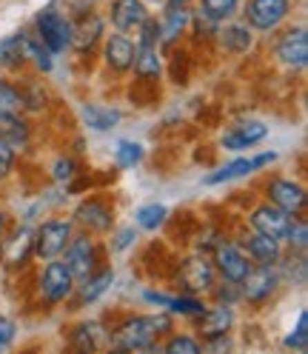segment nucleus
Here are the masks:
<instances>
[{"instance_id": "obj_9", "label": "nucleus", "mask_w": 308, "mask_h": 354, "mask_svg": "<svg viewBox=\"0 0 308 354\" xmlns=\"http://www.w3.org/2000/svg\"><path fill=\"white\" fill-rule=\"evenodd\" d=\"M211 263H214V272L220 280H231V283H243V277L251 272V260L249 254L243 252V246H240L237 240L231 237H220L217 240V246L211 249Z\"/></svg>"}, {"instance_id": "obj_23", "label": "nucleus", "mask_w": 308, "mask_h": 354, "mask_svg": "<svg viewBox=\"0 0 308 354\" xmlns=\"http://www.w3.org/2000/svg\"><path fill=\"white\" fill-rule=\"evenodd\" d=\"M157 20H160V52H169L183 40V35H189L191 6L163 9V17H157Z\"/></svg>"}, {"instance_id": "obj_44", "label": "nucleus", "mask_w": 308, "mask_h": 354, "mask_svg": "<svg viewBox=\"0 0 308 354\" xmlns=\"http://www.w3.org/2000/svg\"><path fill=\"white\" fill-rule=\"evenodd\" d=\"M15 169H17V151L9 143L0 140V183H6L15 174Z\"/></svg>"}, {"instance_id": "obj_8", "label": "nucleus", "mask_w": 308, "mask_h": 354, "mask_svg": "<svg viewBox=\"0 0 308 354\" xmlns=\"http://www.w3.org/2000/svg\"><path fill=\"white\" fill-rule=\"evenodd\" d=\"M72 217H46L37 229H32V243H35V260H55L63 254L66 243L75 234Z\"/></svg>"}, {"instance_id": "obj_4", "label": "nucleus", "mask_w": 308, "mask_h": 354, "mask_svg": "<svg viewBox=\"0 0 308 354\" xmlns=\"http://www.w3.org/2000/svg\"><path fill=\"white\" fill-rule=\"evenodd\" d=\"M72 223L77 232L108 237V232L117 226V206L108 194H86L72 212Z\"/></svg>"}, {"instance_id": "obj_46", "label": "nucleus", "mask_w": 308, "mask_h": 354, "mask_svg": "<svg viewBox=\"0 0 308 354\" xmlns=\"http://www.w3.org/2000/svg\"><path fill=\"white\" fill-rule=\"evenodd\" d=\"M169 297H171V292H160V289H146L143 292V303H148L154 308H166Z\"/></svg>"}, {"instance_id": "obj_30", "label": "nucleus", "mask_w": 308, "mask_h": 354, "mask_svg": "<svg viewBox=\"0 0 308 354\" xmlns=\"http://www.w3.org/2000/svg\"><path fill=\"white\" fill-rule=\"evenodd\" d=\"M131 72H135L137 80L157 86V80H160V75H163V57H160V49H137Z\"/></svg>"}, {"instance_id": "obj_37", "label": "nucleus", "mask_w": 308, "mask_h": 354, "mask_svg": "<svg viewBox=\"0 0 308 354\" xmlns=\"http://www.w3.org/2000/svg\"><path fill=\"white\" fill-rule=\"evenodd\" d=\"M80 174H83V166H80V160L75 158V154H57L55 158V163H52V180L55 183L69 186L72 180H77Z\"/></svg>"}, {"instance_id": "obj_31", "label": "nucleus", "mask_w": 308, "mask_h": 354, "mask_svg": "<svg viewBox=\"0 0 308 354\" xmlns=\"http://www.w3.org/2000/svg\"><path fill=\"white\" fill-rule=\"evenodd\" d=\"M169 217H171V212H169L166 203H143V206L135 209V226H137L140 232L154 234V232L166 229Z\"/></svg>"}, {"instance_id": "obj_29", "label": "nucleus", "mask_w": 308, "mask_h": 354, "mask_svg": "<svg viewBox=\"0 0 308 354\" xmlns=\"http://www.w3.org/2000/svg\"><path fill=\"white\" fill-rule=\"evenodd\" d=\"M20 86V95H23V115H40L49 109V88L43 86V80H35V77H23L17 80Z\"/></svg>"}, {"instance_id": "obj_21", "label": "nucleus", "mask_w": 308, "mask_h": 354, "mask_svg": "<svg viewBox=\"0 0 308 354\" xmlns=\"http://www.w3.org/2000/svg\"><path fill=\"white\" fill-rule=\"evenodd\" d=\"M214 40L229 55H237L240 57V55H249L254 49V29L246 24V20H226V24H220Z\"/></svg>"}, {"instance_id": "obj_10", "label": "nucleus", "mask_w": 308, "mask_h": 354, "mask_svg": "<svg viewBox=\"0 0 308 354\" xmlns=\"http://www.w3.org/2000/svg\"><path fill=\"white\" fill-rule=\"evenodd\" d=\"M174 277H177L180 283V292L186 295H209V289L214 286L217 280V272H214V263L209 254L197 252L191 257H183L177 263V272H174Z\"/></svg>"}, {"instance_id": "obj_42", "label": "nucleus", "mask_w": 308, "mask_h": 354, "mask_svg": "<svg viewBox=\"0 0 308 354\" xmlns=\"http://www.w3.org/2000/svg\"><path fill=\"white\" fill-rule=\"evenodd\" d=\"M282 346L289 351H300V354L308 351V312H305V308L297 315V326L282 337Z\"/></svg>"}, {"instance_id": "obj_26", "label": "nucleus", "mask_w": 308, "mask_h": 354, "mask_svg": "<svg viewBox=\"0 0 308 354\" xmlns=\"http://www.w3.org/2000/svg\"><path fill=\"white\" fill-rule=\"evenodd\" d=\"M80 118H83V123H86V129H89V131L106 135V131H112V129L120 126L123 112H120L117 106H106V103H95V100H89V103H83V106H80Z\"/></svg>"}, {"instance_id": "obj_11", "label": "nucleus", "mask_w": 308, "mask_h": 354, "mask_svg": "<svg viewBox=\"0 0 308 354\" xmlns=\"http://www.w3.org/2000/svg\"><path fill=\"white\" fill-rule=\"evenodd\" d=\"M35 260V243L29 226H9L0 240V266L6 272H23Z\"/></svg>"}, {"instance_id": "obj_33", "label": "nucleus", "mask_w": 308, "mask_h": 354, "mask_svg": "<svg viewBox=\"0 0 308 354\" xmlns=\"http://www.w3.org/2000/svg\"><path fill=\"white\" fill-rule=\"evenodd\" d=\"M206 306H209V303H206L200 295H186V292H180V295H171V297H169V303H166L163 312H169L171 317L191 320V317H197V315H203Z\"/></svg>"}, {"instance_id": "obj_12", "label": "nucleus", "mask_w": 308, "mask_h": 354, "mask_svg": "<svg viewBox=\"0 0 308 354\" xmlns=\"http://www.w3.org/2000/svg\"><path fill=\"white\" fill-rule=\"evenodd\" d=\"M262 197H266L269 203L280 206L282 212L289 214H302L305 212V186L294 177H282V174H274L269 177L266 183H262Z\"/></svg>"}, {"instance_id": "obj_43", "label": "nucleus", "mask_w": 308, "mask_h": 354, "mask_svg": "<svg viewBox=\"0 0 308 354\" xmlns=\"http://www.w3.org/2000/svg\"><path fill=\"white\" fill-rule=\"evenodd\" d=\"M209 297L214 303H226V306H240V283H231V280H214V286L209 289Z\"/></svg>"}, {"instance_id": "obj_6", "label": "nucleus", "mask_w": 308, "mask_h": 354, "mask_svg": "<svg viewBox=\"0 0 308 354\" xmlns=\"http://www.w3.org/2000/svg\"><path fill=\"white\" fill-rule=\"evenodd\" d=\"M282 274L277 266H251V272L243 277V283H240V303H246L251 308H266L282 289Z\"/></svg>"}, {"instance_id": "obj_47", "label": "nucleus", "mask_w": 308, "mask_h": 354, "mask_svg": "<svg viewBox=\"0 0 308 354\" xmlns=\"http://www.w3.org/2000/svg\"><path fill=\"white\" fill-rule=\"evenodd\" d=\"M271 163H277V151H260V154H251V169L254 171H262V169H269Z\"/></svg>"}, {"instance_id": "obj_50", "label": "nucleus", "mask_w": 308, "mask_h": 354, "mask_svg": "<svg viewBox=\"0 0 308 354\" xmlns=\"http://www.w3.org/2000/svg\"><path fill=\"white\" fill-rule=\"evenodd\" d=\"M148 6H163V0H146Z\"/></svg>"}, {"instance_id": "obj_45", "label": "nucleus", "mask_w": 308, "mask_h": 354, "mask_svg": "<svg viewBox=\"0 0 308 354\" xmlns=\"http://www.w3.org/2000/svg\"><path fill=\"white\" fill-rule=\"evenodd\" d=\"M17 337V323L6 315H0V348H9Z\"/></svg>"}, {"instance_id": "obj_14", "label": "nucleus", "mask_w": 308, "mask_h": 354, "mask_svg": "<svg viewBox=\"0 0 308 354\" xmlns=\"http://www.w3.org/2000/svg\"><path fill=\"white\" fill-rule=\"evenodd\" d=\"M191 320H194V335L200 337L203 343H209L214 337L231 335V328L237 323V315H234V306L214 303V306H206V312L191 317Z\"/></svg>"}, {"instance_id": "obj_48", "label": "nucleus", "mask_w": 308, "mask_h": 354, "mask_svg": "<svg viewBox=\"0 0 308 354\" xmlns=\"http://www.w3.org/2000/svg\"><path fill=\"white\" fill-rule=\"evenodd\" d=\"M9 226H12V214L6 209H0V240H3V234H6Z\"/></svg>"}, {"instance_id": "obj_27", "label": "nucleus", "mask_w": 308, "mask_h": 354, "mask_svg": "<svg viewBox=\"0 0 308 354\" xmlns=\"http://www.w3.org/2000/svg\"><path fill=\"white\" fill-rule=\"evenodd\" d=\"M20 43H23L26 66H32L37 75H49L55 69V55L49 52V46L32 29H20Z\"/></svg>"}, {"instance_id": "obj_13", "label": "nucleus", "mask_w": 308, "mask_h": 354, "mask_svg": "<svg viewBox=\"0 0 308 354\" xmlns=\"http://www.w3.org/2000/svg\"><path fill=\"white\" fill-rule=\"evenodd\" d=\"M274 57L289 72H302L308 63V32L305 26H289L274 43Z\"/></svg>"}, {"instance_id": "obj_18", "label": "nucleus", "mask_w": 308, "mask_h": 354, "mask_svg": "<svg viewBox=\"0 0 308 354\" xmlns=\"http://www.w3.org/2000/svg\"><path fill=\"white\" fill-rule=\"evenodd\" d=\"M237 243L243 246V252L249 254V260L254 266H280V260L285 254L282 240H274L269 234H260V232H251V229L240 237Z\"/></svg>"}, {"instance_id": "obj_7", "label": "nucleus", "mask_w": 308, "mask_h": 354, "mask_svg": "<svg viewBox=\"0 0 308 354\" xmlns=\"http://www.w3.org/2000/svg\"><path fill=\"white\" fill-rule=\"evenodd\" d=\"M297 0H246L240 3V15L254 29V32H277L282 29V24L291 17Z\"/></svg>"}, {"instance_id": "obj_22", "label": "nucleus", "mask_w": 308, "mask_h": 354, "mask_svg": "<svg viewBox=\"0 0 308 354\" xmlns=\"http://www.w3.org/2000/svg\"><path fill=\"white\" fill-rule=\"evenodd\" d=\"M148 3L146 0H112V6H108V20H112L115 32H135L143 20L148 17Z\"/></svg>"}, {"instance_id": "obj_2", "label": "nucleus", "mask_w": 308, "mask_h": 354, "mask_svg": "<svg viewBox=\"0 0 308 354\" xmlns=\"http://www.w3.org/2000/svg\"><path fill=\"white\" fill-rule=\"evenodd\" d=\"M32 32H35L43 43H46L49 52L57 57V55H63V52L72 49L75 17L66 15V12L57 6V0H52L49 6L37 9V15H35V20H32Z\"/></svg>"}, {"instance_id": "obj_17", "label": "nucleus", "mask_w": 308, "mask_h": 354, "mask_svg": "<svg viewBox=\"0 0 308 354\" xmlns=\"http://www.w3.org/2000/svg\"><path fill=\"white\" fill-rule=\"evenodd\" d=\"M115 286V269L108 263H103L97 272H92L89 277H83L77 280L75 286V295L69 300L72 306V312H77V308H86V306H95L103 295H108V289Z\"/></svg>"}, {"instance_id": "obj_32", "label": "nucleus", "mask_w": 308, "mask_h": 354, "mask_svg": "<svg viewBox=\"0 0 308 354\" xmlns=\"http://www.w3.org/2000/svg\"><path fill=\"white\" fill-rule=\"evenodd\" d=\"M249 174H254L251 158H234V160H229L226 166H217L214 171H209V174L203 177V183H206V186H223V183L240 180V177H249Z\"/></svg>"}, {"instance_id": "obj_41", "label": "nucleus", "mask_w": 308, "mask_h": 354, "mask_svg": "<svg viewBox=\"0 0 308 354\" xmlns=\"http://www.w3.org/2000/svg\"><path fill=\"white\" fill-rule=\"evenodd\" d=\"M135 32H137V37H135L137 49H160V20L154 15H148Z\"/></svg>"}, {"instance_id": "obj_40", "label": "nucleus", "mask_w": 308, "mask_h": 354, "mask_svg": "<svg viewBox=\"0 0 308 354\" xmlns=\"http://www.w3.org/2000/svg\"><path fill=\"white\" fill-rule=\"evenodd\" d=\"M108 237H112V240H108V252H112V254H123V252H128V249H135V243L140 240V229L137 226H115L112 232H108Z\"/></svg>"}, {"instance_id": "obj_34", "label": "nucleus", "mask_w": 308, "mask_h": 354, "mask_svg": "<svg viewBox=\"0 0 308 354\" xmlns=\"http://www.w3.org/2000/svg\"><path fill=\"white\" fill-rule=\"evenodd\" d=\"M157 348H163L166 354H200V351H206L203 340L197 337L194 331H171V335H166L160 340Z\"/></svg>"}, {"instance_id": "obj_28", "label": "nucleus", "mask_w": 308, "mask_h": 354, "mask_svg": "<svg viewBox=\"0 0 308 354\" xmlns=\"http://www.w3.org/2000/svg\"><path fill=\"white\" fill-rule=\"evenodd\" d=\"M0 69L6 75H17L26 69V57H23V43H20V29L0 37Z\"/></svg>"}, {"instance_id": "obj_24", "label": "nucleus", "mask_w": 308, "mask_h": 354, "mask_svg": "<svg viewBox=\"0 0 308 354\" xmlns=\"http://www.w3.org/2000/svg\"><path fill=\"white\" fill-rule=\"evenodd\" d=\"M32 138H35V129H32L29 115H23V112L0 115V140L9 143L17 154L32 146Z\"/></svg>"}, {"instance_id": "obj_5", "label": "nucleus", "mask_w": 308, "mask_h": 354, "mask_svg": "<svg viewBox=\"0 0 308 354\" xmlns=\"http://www.w3.org/2000/svg\"><path fill=\"white\" fill-rule=\"evenodd\" d=\"M75 286L77 280L72 277V272L66 269V263L60 257L43 260V269L37 272V280H35V292L43 306H49V308L66 306L75 295Z\"/></svg>"}, {"instance_id": "obj_39", "label": "nucleus", "mask_w": 308, "mask_h": 354, "mask_svg": "<svg viewBox=\"0 0 308 354\" xmlns=\"http://www.w3.org/2000/svg\"><path fill=\"white\" fill-rule=\"evenodd\" d=\"M282 246L289 252H305L308 249V223L302 214H294L291 223H289V232L282 237Z\"/></svg>"}, {"instance_id": "obj_35", "label": "nucleus", "mask_w": 308, "mask_h": 354, "mask_svg": "<svg viewBox=\"0 0 308 354\" xmlns=\"http://www.w3.org/2000/svg\"><path fill=\"white\" fill-rule=\"evenodd\" d=\"M240 3L243 0H197V12L206 15L214 24H226L240 15Z\"/></svg>"}, {"instance_id": "obj_25", "label": "nucleus", "mask_w": 308, "mask_h": 354, "mask_svg": "<svg viewBox=\"0 0 308 354\" xmlns=\"http://www.w3.org/2000/svg\"><path fill=\"white\" fill-rule=\"evenodd\" d=\"M69 346L77 351H97L108 346V326L100 320H80L69 328Z\"/></svg>"}, {"instance_id": "obj_1", "label": "nucleus", "mask_w": 308, "mask_h": 354, "mask_svg": "<svg viewBox=\"0 0 308 354\" xmlns=\"http://www.w3.org/2000/svg\"><path fill=\"white\" fill-rule=\"evenodd\" d=\"M174 331V317L163 308L154 315H126L108 328V348L115 351H154Z\"/></svg>"}, {"instance_id": "obj_19", "label": "nucleus", "mask_w": 308, "mask_h": 354, "mask_svg": "<svg viewBox=\"0 0 308 354\" xmlns=\"http://www.w3.org/2000/svg\"><path fill=\"white\" fill-rule=\"evenodd\" d=\"M269 138V126L262 120H243L231 129L223 131V138H220V146L226 151H246V149H254L257 143H262Z\"/></svg>"}, {"instance_id": "obj_3", "label": "nucleus", "mask_w": 308, "mask_h": 354, "mask_svg": "<svg viewBox=\"0 0 308 354\" xmlns=\"http://www.w3.org/2000/svg\"><path fill=\"white\" fill-rule=\"evenodd\" d=\"M108 257V249L106 243L95 234H86V232H75L72 240L66 243V249L60 254V260L66 263V269L72 272L75 280H83L89 277L92 272H97L100 266L106 263Z\"/></svg>"}, {"instance_id": "obj_15", "label": "nucleus", "mask_w": 308, "mask_h": 354, "mask_svg": "<svg viewBox=\"0 0 308 354\" xmlns=\"http://www.w3.org/2000/svg\"><path fill=\"white\" fill-rule=\"evenodd\" d=\"M291 217H294V214L282 212L280 206H274V203H269V201H262V203H257V206L246 214V226H249L251 232H260V234H269V237H274V240H282L285 232H289Z\"/></svg>"}, {"instance_id": "obj_20", "label": "nucleus", "mask_w": 308, "mask_h": 354, "mask_svg": "<svg viewBox=\"0 0 308 354\" xmlns=\"http://www.w3.org/2000/svg\"><path fill=\"white\" fill-rule=\"evenodd\" d=\"M106 37V20L97 12H86L80 20H75V37H72V52L75 55H92L97 43Z\"/></svg>"}, {"instance_id": "obj_36", "label": "nucleus", "mask_w": 308, "mask_h": 354, "mask_svg": "<svg viewBox=\"0 0 308 354\" xmlns=\"http://www.w3.org/2000/svg\"><path fill=\"white\" fill-rule=\"evenodd\" d=\"M23 112V95H20L17 80H9L0 75V115Z\"/></svg>"}, {"instance_id": "obj_49", "label": "nucleus", "mask_w": 308, "mask_h": 354, "mask_svg": "<svg viewBox=\"0 0 308 354\" xmlns=\"http://www.w3.org/2000/svg\"><path fill=\"white\" fill-rule=\"evenodd\" d=\"M194 0H163V9H180V6H191Z\"/></svg>"}, {"instance_id": "obj_16", "label": "nucleus", "mask_w": 308, "mask_h": 354, "mask_svg": "<svg viewBox=\"0 0 308 354\" xmlns=\"http://www.w3.org/2000/svg\"><path fill=\"white\" fill-rule=\"evenodd\" d=\"M100 43H103L100 57L106 69L112 75H128L131 66H135V55H137L135 40L123 32H115V35H106Z\"/></svg>"}, {"instance_id": "obj_38", "label": "nucleus", "mask_w": 308, "mask_h": 354, "mask_svg": "<svg viewBox=\"0 0 308 354\" xmlns=\"http://www.w3.org/2000/svg\"><path fill=\"white\" fill-rule=\"evenodd\" d=\"M143 158H146V149L137 140H120L115 146V166L117 169H135L143 163Z\"/></svg>"}]
</instances>
